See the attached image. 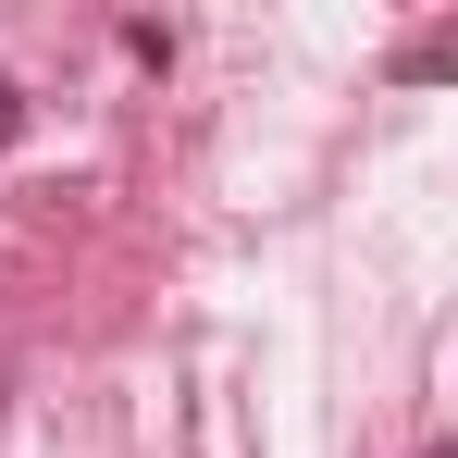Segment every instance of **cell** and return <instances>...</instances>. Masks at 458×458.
<instances>
[{"mask_svg": "<svg viewBox=\"0 0 458 458\" xmlns=\"http://www.w3.org/2000/svg\"><path fill=\"white\" fill-rule=\"evenodd\" d=\"M13 137H25V87L0 75V149H13Z\"/></svg>", "mask_w": 458, "mask_h": 458, "instance_id": "obj_1", "label": "cell"}, {"mask_svg": "<svg viewBox=\"0 0 458 458\" xmlns=\"http://www.w3.org/2000/svg\"><path fill=\"white\" fill-rule=\"evenodd\" d=\"M434 458H446V446H434Z\"/></svg>", "mask_w": 458, "mask_h": 458, "instance_id": "obj_2", "label": "cell"}]
</instances>
